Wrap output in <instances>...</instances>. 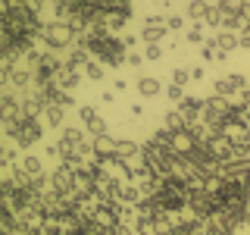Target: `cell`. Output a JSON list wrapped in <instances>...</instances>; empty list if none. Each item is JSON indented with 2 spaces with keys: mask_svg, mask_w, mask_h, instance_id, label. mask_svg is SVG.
Returning a JSON list of instances; mask_svg holds the SVG:
<instances>
[{
  "mask_svg": "<svg viewBox=\"0 0 250 235\" xmlns=\"http://www.w3.org/2000/svg\"><path fill=\"white\" fill-rule=\"evenodd\" d=\"M78 119L84 122V132H91V135H106V122L94 107H88V104L78 107Z\"/></svg>",
  "mask_w": 250,
  "mask_h": 235,
  "instance_id": "11",
  "label": "cell"
},
{
  "mask_svg": "<svg viewBox=\"0 0 250 235\" xmlns=\"http://www.w3.org/2000/svg\"><path fill=\"white\" fill-rule=\"evenodd\" d=\"M188 41H191V44H207L209 41V38L207 35H203V25H191V28H188Z\"/></svg>",
  "mask_w": 250,
  "mask_h": 235,
  "instance_id": "22",
  "label": "cell"
},
{
  "mask_svg": "<svg viewBox=\"0 0 250 235\" xmlns=\"http://www.w3.org/2000/svg\"><path fill=\"white\" fill-rule=\"evenodd\" d=\"M57 144L62 147L66 160H88L94 157V135L82 129H62V135L57 138Z\"/></svg>",
  "mask_w": 250,
  "mask_h": 235,
  "instance_id": "2",
  "label": "cell"
},
{
  "mask_svg": "<svg viewBox=\"0 0 250 235\" xmlns=\"http://www.w3.org/2000/svg\"><path fill=\"white\" fill-rule=\"evenodd\" d=\"M166 97L172 100V104H182V100H185V91L178 88V85H169V88H166Z\"/></svg>",
  "mask_w": 250,
  "mask_h": 235,
  "instance_id": "25",
  "label": "cell"
},
{
  "mask_svg": "<svg viewBox=\"0 0 250 235\" xmlns=\"http://www.w3.org/2000/svg\"><path fill=\"white\" fill-rule=\"evenodd\" d=\"M82 82V72H78L75 66H69L66 60L57 66V72L50 75V82H44V85H57V88H66V91H75V85Z\"/></svg>",
  "mask_w": 250,
  "mask_h": 235,
  "instance_id": "9",
  "label": "cell"
},
{
  "mask_svg": "<svg viewBox=\"0 0 250 235\" xmlns=\"http://www.w3.org/2000/svg\"><path fill=\"white\" fill-rule=\"evenodd\" d=\"M125 63H128L131 69H138L141 63H144V53H138V50H128V53H125Z\"/></svg>",
  "mask_w": 250,
  "mask_h": 235,
  "instance_id": "26",
  "label": "cell"
},
{
  "mask_svg": "<svg viewBox=\"0 0 250 235\" xmlns=\"http://www.w3.org/2000/svg\"><path fill=\"white\" fill-rule=\"evenodd\" d=\"M247 78L244 75H238V72H231V75H222V78H216V91L213 94H219V97H241V94L247 91Z\"/></svg>",
  "mask_w": 250,
  "mask_h": 235,
  "instance_id": "7",
  "label": "cell"
},
{
  "mask_svg": "<svg viewBox=\"0 0 250 235\" xmlns=\"http://www.w3.org/2000/svg\"><path fill=\"white\" fill-rule=\"evenodd\" d=\"M141 154V144L138 141H131V138H119V151H116V163H122V160H131V157H138Z\"/></svg>",
  "mask_w": 250,
  "mask_h": 235,
  "instance_id": "16",
  "label": "cell"
},
{
  "mask_svg": "<svg viewBox=\"0 0 250 235\" xmlns=\"http://www.w3.org/2000/svg\"><path fill=\"white\" fill-rule=\"evenodd\" d=\"M191 75L194 78H203V66H191Z\"/></svg>",
  "mask_w": 250,
  "mask_h": 235,
  "instance_id": "29",
  "label": "cell"
},
{
  "mask_svg": "<svg viewBox=\"0 0 250 235\" xmlns=\"http://www.w3.org/2000/svg\"><path fill=\"white\" fill-rule=\"evenodd\" d=\"M163 125H166L172 135H175V132H185V129H188V122L182 119V113H178V110H169L166 119H163Z\"/></svg>",
  "mask_w": 250,
  "mask_h": 235,
  "instance_id": "18",
  "label": "cell"
},
{
  "mask_svg": "<svg viewBox=\"0 0 250 235\" xmlns=\"http://www.w3.org/2000/svg\"><path fill=\"white\" fill-rule=\"evenodd\" d=\"M41 44L47 50H66V47H75L78 44V31L62 19H53V22H44V31H41Z\"/></svg>",
  "mask_w": 250,
  "mask_h": 235,
  "instance_id": "4",
  "label": "cell"
},
{
  "mask_svg": "<svg viewBox=\"0 0 250 235\" xmlns=\"http://www.w3.org/2000/svg\"><path fill=\"white\" fill-rule=\"evenodd\" d=\"M138 94L141 97H156V94H163V82L153 75H141L138 78Z\"/></svg>",
  "mask_w": 250,
  "mask_h": 235,
  "instance_id": "14",
  "label": "cell"
},
{
  "mask_svg": "<svg viewBox=\"0 0 250 235\" xmlns=\"http://www.w3.org/2000/svg\"><path fill=\"white\" fill-rule=\"evenodd\" d=\"M238 44L244 47V50H250V25H244V28L238 31Z\"/></svg>",
  "mask_w": 250,
  "mask_h": 235,
  "instance_id": "27",
  "label": "cell"
},
{
  "mask_svg": "<svg viewBox=\"0 0 250 235\" xmlns=\"http://www.w3.org/2000/svg\"><path fill=\"white\" fill-rule=\"evenodd\" d=\"M100 100H104V104H113V100H116V91H104V94H100Z\"/></svg>",
  "mask_w": 250,
  "mask_h": 235,
  "instance_id": "28",
  "label": "cell"
},
{
  "mask_svg": "<svg viewBox=\"0 0 250 235\" xmlns=\"http://www.w3.org/2000/svg\"><path fill=\"white\" fill-rule=\"evenodd\" d=\"M213 3H216V10L225 16V13H238L241 6H244V0H213Z\"/></svg>",
  "mask_w": 250,
  "mask_h": 235,
  "instance_id": "20",
  "label": "cell"
},
{
  "mask_svg": "<svg viewBox=\"0 0 250 235\" xmlns=\"http://www.w3.org/2000/svg\"><path fill=\"white\" fill-rule=\"evenodd\" d=\"M175 110L182 113V119L188 122V129H194V125H203V100H200V97H185Z\"/></svg>",
  "mask_w": 250,
  "mask_h": 235,
  "instance_id": "10",
  "label": "cell"
},
{
  "mask_svg": "<svg viewBox=\"0 0 250 235\" xmlns=\"http://www.w3.org/2000/svg\"><path fill=\"white\" fill-rule=\"evenodd\" d=\"M3 129H6V138H10L16 147H31V144L41 141L47 125L41 119H35V116H19L13 125H3Z\"/></svg>",
  "mask_w": 250,
  "mask_h": 235,
  "instance_id": "3",
  "label": "cell"
},
{
  "mask_svg": "<svg viewBox=\"0 0 250 235\" xmlns=\"http://www.w3.org/2000/svg\"><path fill=\"white\" fill-rule=\"evenodd\" d=\"M84 47L91 50L94 60H100L104 66H122L125 63V41L122 38H116L113 31H97V35H91Z\"/></svg>",
  "mask_w": 250,
  "mask_h": 235,
  "instance_id": "1",
  "label": "cell"
},
{
  "mask_svg": "<svg viewBox=\"0 0 250 235\" xmlns=\"http://www.w3.org/2000/svg\"><path fill=\"white\" fill-rule=\"evenodd\" d=\"M200 60H207V63H219V60H225V53L216 47V41L209 38L207 44H200Z\"/></svg>",
  "mask_w": 250,
  "mask_h": 235,
  "instance_id": "17",
  "label": "cell"
},
{
  "mask_svg": "<svg viewBox=\"0 0 250 235\" xmlns=\"http://www.w3.org/2000/svg\"><path fill=\"white\" fill-rule=\"evenodd\" d=\"M144 60L160 63L163 60V44H144Z\"/></svg>",
  "mask_w": 250,
  "mask_h": 235,
  "instance_id": "23",
  "label": "cell"
},
{
  "mask_svg": "<svg viewBox=\"0 0 250 235\" xmlns=\"http://www.w3.org/2000/svg\"><path fill=\"white\" fill-rule=\"evenodd\" d=\"M144 198V191H141V185L138 182H125L122 179V185H119V204H128V207H138V201Z\"/></svg>",
  "mask_w": 250,
  "mask_h": 235,
  "instance_id": "13",
  "label": "cell"
},
{
  "mask_svg": "<svg viewBox=\"0 0 250 235\" xmlns=\"http://www.w3.org/2000/svg\"><path fill=\"white\" fill-rule=\"evenodd\" d=\"M104 75H106V66L100 60H91L84 66V78H91V82H104Z\"/></svg>",
  "mask_w": 250,
  "mask_h": 235,
  "instance_id": "19",
  "label": "cell"
},
{
  "mask_svg": "<svg viewBox=\"0 0 250 235\" xmlns=\"http://www.w3.org/2000/svg\"><path fill=\"white\" fill-rule=\"evenodd\" d=\"M62 119H66V107H60V104H44L41 122L47 125V129H62Z\"/></svg>",
  "mask_w": 250,
  "mask_h": 235,
  "instance_id": "12",
  "label": "cell"
},
{
  "mask_svg": "<svg viewBox=\"0 0 250 235\" xmlns=\"http://www.w3.org/2000/svg\"><path fill=\"white\" fill-rule=\"evenodd\" d=\"M209 38L216 41V47H219L222 53H231L234 47H241V44H238V31H219V35H209Z\"/></svg>",
  "mask_w": 250,
  "mask_h": 235,
  "instance_id": "15",
  "label": "cell"
},
{
  "mask_svg": "<svg viewBox=\"0 0 250 235\" xmlns=\"http://www.w3.org/2000/svg\"><path fill=\"white\" fill-rule=\"evenodd\" d=\"M191 78H194L191 69H185V66H182V69H172V85H178V88H185Z\"/></svg>",
  "mask_w": 250,
  "mask_h": 235,
  "instance_id": "21",
  "label": "cell"
},
{
  "mask_svg": "<svg viewBox=\"0 0 250 235\" xmlns=\"http://www.w3.org/2000/svg\"><path fill=\"white\" fill-rule=\"evenodd\" d=\"M13 176H16V179H31V182H47L41 157H31V154H25V157H22V160L13 166Z\"/></svg>",
  "mask_w": 250,
  "mask_h": 235,
  "instance_id": "5",
  "label": "cell"
},
{
  "mask_svg": "<svg viewBox=\"0 0 250 235\" xmlns=\"http://www.w3.org/2000/svg\"><path fill=\"white\" fill-rule=\"evenodd\" d=\"M116 151H119V138L113 135H94V160L109 166L116 160Z\"/></svg>",
  "mask_w": 250,
  "mask_h": 235,
  "instance_id": "8",
  "label": "cell"
},
{
  "mask_svg": "<svg viewBox=\"0 0 250 235\" xmlns=\"http://www.w3.org/2000/svg\"><path fill=\"white\" fill-rule=\"evenodd\" d=\"M166 35H169L166 16H147L144 25H141V41H144V44H160Z\"/></svg>",
  "mask_w": 250,
  "mask_h": 235,
  "instance_id": "6",
  "label": "cell"
},
{
  "mask_svg": "<svg viewBox=\"0 0 250 235\" xmlns=\"http://www.w3.org/2000/svg\"><path fill=\"white\" fill-rule=\"evenodd\" d=\"M244 226H247V229H250V204H247V207H244Z\"/></svg>",
  "mask_w": 250,
  "mask_h": 235,
  "instance_id": "30",
  "label": "cell"
},
{
  "mask_svg": "<svg viewBox=\"0 0 250 235\" xmlns=\"http://www.w3.org/2000/svg\"><path fill=\"white\" fill-rule=\"evenodd\" d=\"M166 22H169V31H182L185 28V16H178V13H166Z\"/></svg>",
  "mask_w": 250,
  "mask_h": 235,
  "instance_id": "24",
  "label": "cell"
}]
</instances>
